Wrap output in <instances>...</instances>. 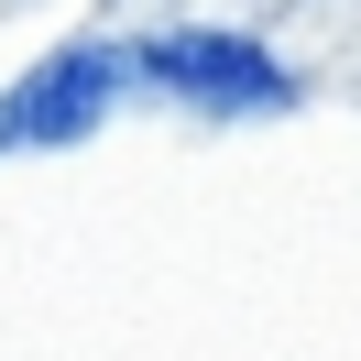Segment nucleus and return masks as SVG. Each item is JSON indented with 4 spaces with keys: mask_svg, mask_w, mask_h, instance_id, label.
Segmentation results:
<instances>
[{
    "mask_svg": "<svg viewBox=\"0 0 361 361\" xmlns=\"http://www.w3.org/2000/svg\"><path fill=\"white\" fill-rule=\"evenodd\" d=\"M121 77H142V55H110V44H66L23 77V88L0 99V154H66L110 121Z\"/></svg>",
    "mask_w": 361,
    "mask_h": 361,
    "instance_id": "nucleus-1",
    "label": "nucleus"
},
{
    "mask_svg": "<svg viewBox=\"0 0 361 361\" xmlns=\"http://www.w3.org/2000/svg\"><path fill=\"white\" fill-rule=\"evenodd\" d=\"M142 77H164L176 99H197V110H285V66H274L252 33H154L142 44Z\"/></svg>",
    "mask_w": 361,
    "mask_h": 361,
    "instance_id": "nucleus-2",
    "label": "nucleus"
}]
</instances>
